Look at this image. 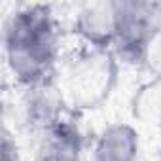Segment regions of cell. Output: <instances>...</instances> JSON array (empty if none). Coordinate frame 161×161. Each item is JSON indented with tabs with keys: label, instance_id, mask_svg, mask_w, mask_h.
Segmentation results:
<instances>
[{
	"label": "cell",
	"instance_id": "cell-5",
	"mask_svg": "<svg viewBox=\"0 0 161 161\" xmlns=\"http://www.w3.org/2000/svg\"><path fill=\"white\" fill-rule=\"evenodd\" d=\"M68 114H70V106L59 86V80L46 86L21 91L19 119L21 125L32 136H38L40 133H44L46 129H49Z\"/></svg>",
	"mask_w": 161,
	"mask_h": 161
},
{
	"label": "cell",
	"instance_id": "cell-6",
	"mask_svg": "<svg viewBox=\"0 0 161 161\" xmlns=\"http://www.w3.org/2000/svg\"><path fill=\"white\" fill-rule=\"evenodd\" d=\"M32 161H86V135L72 114L34 136Z\"/></svg>",
	"mask_w": 161,
	"mask_h": 161
},
{
	"label": "cell",
	"instance_id": "cell-2",
	"mask_svg": "<svg viewBox=\"0 0 161 161\" xmlns=\"http://www.w3.org/2000/svg\"><path fill=\"white\" fill-rule=\"evenodd\" d=\"M118 59L112 51L78 47L64 59L59 72V86L70 108H95L116 84Z\"/></svg>",
	"mask_w": 161,
	"mask_h": 161
},
{
	"label": "cell",
	"instance_id": "cell-1",
	"mask_svg": "<svg viewBox=\"0 0 161 161\" xmlns=\"http://www.w3.org/2000/svg\"><path fill=\"white\" fill-rule=\"evenodd\" d=\"M4 64L23 91L59 80L63 57L61 19L49 4H21L2 25Z\"/></svg>",
	"mask_w": 161,
	"mask_h": 161
},
{
	"label": "cell",
	"instance_id": "cell-11",
	"mask_svg": "<svg viewBox=\"0 0 161 161\" xmlns=\"http://www.w3.org/2000/svg\"><path fill=\"white\" fill-rule=\"evenodd\" d=\"M157 27H161V4H159V23H157Z\"/></svg>",
	"mask_w": 161,
	"mask_h": 161
},
{
	"label": "cell",
	"instance_id": "cell-3",
	"mask_svg": "<svg viewBox=\"0 0 161 161\" xmlns=\"http://www.w3.org/2000/svg\"><path fill=\"white\" fill-rule=\"evenodd\" d=\"M159 4L150 0H119V31L112 51L119 63L140 64L142 53L159 23Z\"/></svg>",
	"mask_w": 161,
	"mask_h": 161
},
{
	"label": "cell",
	"instance_id": "cell-10",
	"mask_svg": "<svg viewBox=\"0 0 161 161\" xmlns=\"http://www.w3.org/2000/svg\"><path fill=\"white\" fill-rule=\"evenodd\" d=\"M2 161H23L19 144L8 125H4V129H2Z\"/></svg>",
	"mask_w": 161,
	"mask_h": 161
},
{
	"label": "cell",
	"instance_id": "cell-7",
	"mask_svg": "<svg viewBox=\"0 0 161 161\" xmlns=\"http://www.w3.org/2000/svg\"><path fill=\"white\" fill-rule=\"evenodd\" d=\"M140 133L133 123H108L93 140L89 161H138Z\"/></svg>",
	"mask_w": 161,
	"mask_h": 161
},
{
	"label": "cell",
	"instance_id": "cell-8",
	"mask_svg": "<svg viewBox=\"0 0 161 161\" xmlns=\"http://www.w3.org/2000/svg\"><path fill=\"white\" fill-rule=\"evenodd\" d=\"M133 114L142 123L161 121V80H148L133 97Z\"/></svg>",
	"mask_w": 161,
	"mask_h": 161
},
{
	"label": "cell",
	"instance_id": "cell-9",
	"mask_svg": "<svg viewBox=\"0 0 161 161\" xmlns=\"http://www.w3.org/2000/svg\"><path fill=\"white\" fill-rule=\"evenodd\" d=\"M138 66L150 76V80H161V27L152 34Z\"/></svg>",
	"mask_w": 161,
	"mask_h": 161
},
{
	"label": "cell",
	"instance_id": "cell-4",
	"mask_svg": "<svg viewBox=\"0 0 161 161\" xmlns=\"http://www.w3.org/2000/svg\"><path fill=\"white\" fill-rule=\"evenodd\" d=\"M119 31V0H97L78 4L72 15L70 32L78 47L114 51Z\"/></svg>",
	"mask_w": 161,
	"mask_h": 161
}]
</instances>
